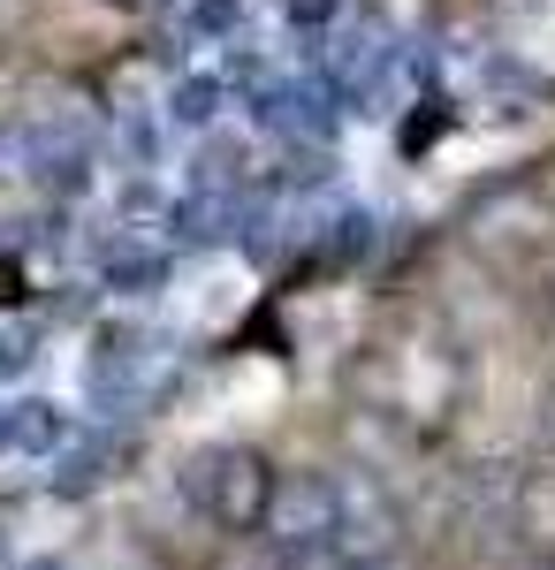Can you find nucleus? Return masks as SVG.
Returning <instances> with one entry per match:
<instances>
[{
	"instance_id": "obj_2",
	"label": "nucleus",
	"mask_w": 555,
	"mask_h": 570,
	"mask_svg": "<svg viewBox=\"0 0 555 570\" xmlns=\"http://www.w3.org/2000/svg\"><path fill=\"white\" fill-rule=\"evenodd\" d=\"M16 297H23V274H16V266L0 259V305H16Z\"/></svg>"
},
{
	"instance_id": "obj_1",
	"label": "nucleus",
	"mask_w": 555,
	"mask_h": 570,
	"mask_svg": "<svg viewBox=\"0 0 555 570\" xmlns=\"http://www.w3.org/2000/svg\"><path fill=\"white\" fill-rule=\"evenodd\" d=\"M191 502L228 532H252L266 510H274V472L259 464L252 449H214V456H198V472H191Z\"/></svg>"
}]
</instances>
